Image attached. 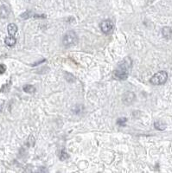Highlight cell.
<instances>
[{
  "instance_id": "5",
  "label": "cell",
  "mask_w": 172,
  "mask_h": 173,
  "mask_svg": "<svg viewBox=\"0 0 172 173\" xmlns=\"http://www.w3.org/2000/svg\"><path fill=\"white\" fill-rule=\"evenodd\" d=\"M135 100V94L132 92H126V94H124L122 100L126 105H131Z\"/></svg>"
},
{
  "instance_id": "13",
  "label": "cell",
  "mask_w": 172,
  "mask_h": 173,
  "mask_svg": "<svg viewBox=\"0 0 172 173\" xmlns=\"http://www.w3.org/2000/svg\"><path fill=\"white\" fill-rule=\"evenodd\" d=\"M68 158H69V156H68V154L67 153V151H65V150H62V151H61V153H60V159L62 161H64L66 159H67Z\"/></svg>"
},
{
  "instance_id": "3",
  "label": "cell",
  "mask_w": 172,
  "mask_h": 173,
  "mask_svg": "<svg viewBox=\"0 0 172 173\" xmlns=\"http://www.w3.org/2000/svg\"><path fill=\"white\" fill-rule=\"evenodd\" d=\"M78 42V37L75 31H67L64 35L62 43L65 47H69L74 44H75Z\"/></svg>"
},
{
  "instance_id": "10",
  "label": "cell",
  "mask_w": 172,
  "mask_h": 173,
  "mask_svg": "<svg viewBox=\"0 0 172 173\" xmlns=\"http://www.w3.org/2000/svg\"><path fill=\"white\" fill-rule=\"evenodd\" d=\"M22 89L24 92L29 93V94H32L36 91V87L32 85H25V86H22Z\"/></svg>"
},
{
  "instance_id": "1",
  "label": "cell",
  "mask_w": 172,
  "mask_h": 173,
  "mask_svg": "<svg viewBox=\"0 0 172 173\" xmlns=\"http://www.w3.org/2000/svg\"><path fill=\"white\" fill-rule=\"evenodd\" d=\"M131 67V60L130 57H126L122 63L118 65V68L114 70L113 76L118 80H126L129 76V68Z\"/></svg>"
},
{
  "instance_id": "8",
  "label": "cell",
  "mask_w": 172,
  "mask_h": 173,
  "mask_svg": "<svg viewBox=\"0 0 172 173\" xmlns=\"http://www.w3.org/2000/svg\"><path fill=\"white\" fill-rule=\"evenodd\" d=\"M7 31L10 36H15L16 33L17 32V26L15 23H10L7 27Z\"/></svg>"
},
{
  "instance_id": "9",
  "label": "cell",
  "mask_w": 172,
  "mask_h": 173,
  "mask_svg": "<svg viewBox=\"0 0 172 173\" xmlns=\"http://www.w3.org/2000/svg\"><path fill=\"white\" fill-rule=\"evenodd\" d=\"M4 43L5 44L7 45V46H9V47H12V46H14L16 43H17V40H16V38L14 37V36H7L5 39H4Z\"/></svg>"
},
{
  "instance_id": "18",
  "label": "cell",
  "mask_w": 172,
  "mask_h": 173,
  "mask_svg": "<svg viewBox=\"0 0 172 173\" xmlns=\"http://www.w3.org/2000/svg\"><path fill=\"white\" fill-rule=\"evenodd\" d=\"M4 101L0 100V113H1V112H2V110H3V108H4Z\"/></svg>"
},
{
  "instance_id": "16",
  "label": "cell",
  "mask_w": 172,
  "mask_h": 173,
  "mask_svg": "<svg viewBox=\"0 0 172 173\" xmlns=\"http://www.w3.org/2000/svg\"><path fill=\"white\" fill-rule=\"evenodd\" d=\"M30 17H32V12H30V11H26L21 15V17L23 19H27Z\"/></svg>"
},
{
  "instance_id": "6",
  "label": "cell",
  "mask_w": 172,
  "mask_h": 173,
  "mask_svg": "<svg viewBox=\"0 0 172 173\" xmlns=\"http://www.w3.org/2000/svg\"><path fill=\"white\" fill-rule=\"evenodd\" d=\"M10 15V10L7 6L2 5L0 6V17L1 18H6Z\"/></svg>"
},
{
  "instance_id": "11",
  "label": "cell",
  "mask_w": 172,
  "mask_h": 173,
  "mask_svg": "<svg viewBox=\"0 0 172 173\" xmlns=\"http://www.w3.org/2000/svg\"><path fill=\"white\" fill-rule=\"evenodd\" d=\"M154 126H155V128L157 130H160V131H163L166 128V126L165 124H163L162 121H157L154 123Z\"/></svg>"
},
{
  "instance_id": "4",
  "label": "cell",
  "mask_w": 172,
  "mask_h": 173,
  "mask_svg": "<svg viewBox=\"0 0 172 173\" xmlns=\"http://www.w3.org/2000/svg\"><path fill=\"white\" fill-rule=\"evenodd\" d=\"M99 28L101 29L102 32L105 33V34H108V33H110L112 31L113 23H112V22L110 21V20H104V21H102L100 23Z\"/></svg>"
},
{
  "instance_id": "15",
  "label": "cell",
  "mask_w": 172,
  "mask_h": 173,
  "mask_svg": "<svg viewBox=\"0 0 172 173\" xmlns=\"http://www.w3.org/2000/svg\"><path fill=\"white\" fill-rule=\"evenodd\" d=\"M126 121H127V119L126 118H118V120H117V125L120 126H126Z\"/></svg>"
},
{
  "instance_id": "17",
  "label": "cell",
  "mask_w": 172,
  "mask_h": 173,
  "mask_svg": "<svg viewBox=\"0 0 172 173\" xmlns=\"http://www.w3.org/2000/svg\"><path fill=\"white\" fill-rule=\"evenodd\" d=\"M6 71V66L4 64H0V75H3Z\"/></svg>"
},
{
  "instance_id": "14",
  "label": "cell",
  "mask_w": 172,
  "mask_h": 173,
  "mask_svg": "<svg viewBox=\"0 0 172 173\" xmlns=\"http://www.w3.org/2000/svg\"><path fill=\"white\" fill-rule=\"evenodd\" d=\"M26 145L28 146H34V145H35V139H34V137H33L32 135L29 136V138L27 140V142H26Z\"/></svg>"
},
{
  "instance_id": "2",
  "label": "cell",
  "mask_w": 172,
  "mask_h": 173,
  "mask_svg": "<svg viewBox=\"0 0 172 173\" xmlns=\"http://www.w3.org/2000/svg\"><path fill=\"white\" fill-rule=\"evenodd\" d=\"M168 79V74L165 71H160L157 72L152 76L150 80V82L153 85H162L166 82Z\"/></svg>"
},
{
  "instance_id": "7",
  "label": "cell",
  "mask_w": 172,
  "mask_h": 173,
  "mask_svg": "<svg viewBox=\"0 0 172 173\" xmlns=\"http://www.w3.org/2000/svg\"><path fill=\"white\" fill-rule=\"evenodd\" d=\"M162 35L164 38L170 39L172 37V29L170 27H163L162 30Z\"/></svg>"
},
{
  "instance_id": "12",
  "label": "cell",
  "mask_w": 172,
  "mask_h": 173,
  "mask_svg": "<svg viewBox=\"0 0 172 173\" xmlns=\"http://www.w3.org/2000/svg\"><path fill=\"white\" fill-rule=\"evenodd\" d=\"M83 106H81V105H76L75 107H74V108H72V111L76 113V114H79V113H81L82 111H83Z\"/></svg>"
}]
</instances>
